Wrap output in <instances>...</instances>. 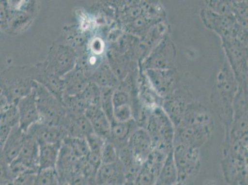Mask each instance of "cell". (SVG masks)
<instances>
[{"label":"cell","instance_id":"1","mask_svg":"<svg viewBox=\"0 0 248 185\" xmlns=\"http://www.w3.org/2000/svg\"><path fill=\"white\" fill-rule=\"evenodd\" d=\"M35 66L12 67L0 76V87L9 105H17L20 100L35 89Z\"/></svg>","mask_w":248,"mask_h":185},{"label":"cell","instance_id":"2","mask_svg":"<svg viewBox=\"0 0 248 185\" xmlns=\"http://www.w3.org/2000/svg\"><path fill=\"white\" fill-rule=\"evenodd\" d=\"M175 127L163 110L155 109L148 117L145 130L153 142V148L170 154L173 148Z\"/></svg>","mask_w":248,"mask_h":185},{"label":"cell","instance_id":"3","mask_svg":"<svg viewBox=\"0 0 248 185\" xmlns=\"http://www.w3.org/2000/svg\"><path fill=\"white\" fill-rule=\"evenodd\" d=\"M33 90L40 115L39 123L62 127L67 114L62 101L59 100L39 83H37Z\"/></svg>","mask_w":248,"mask_h":185},{"label":"cell","instance_id":"4","mask_svg":"<svg viewBox=\"0 0 248 185\" xmlns=\"http://www.w3.org/2000/svg\"><path fill=\"white\" fill-rule=\"evenodd\" d=\"M235 89L231 70L227 66L223 67L222 71L218 74L216 85V96L214 97L218 101H217L220 106L218 116L226 127V132L229 130L233 120V110L232 105Z\"/></svg>","mask_w":248,"mask_h":185},{"label":"cell","instance_id":"5","mask_svg":"<svg viewBox=\"0 0 248 185\" xmlns=\"http://www.w3.org/2000/svg\"><path fill=\"white\" fill-rule=\"evenodd\" d=\"M172 155L179 182L186 184L193 180L201 168L200 149L176 144L173 146Z\"/></svg>","mask_w":248,"mask_h":185},{"label":"cell","instance_id":"6","mask_svg":"<svg viewBox=\"0 0 248 185\" xmlns=\"http://www.w3.org/2000/svg\"><path fill=\"white\" fill-rule=\"evenodd\" d=\"M77 61L78 54L73 47L66 43H56L43 63L49 72L62 78L75 68Z\"/></svg>","mask_w":248,"mask_h":185},{"label":"cell","instance_id":"7","mask_svg":"<svg viewBox=\"0 0 248 185\" xmlns=\"http://www.w3.org/2000/svg\"><path fill=\"white\" fill-rule=\"evenodd\" d=\"M214 125H182L176 127L173 146L176 144L200 149L208 139Z\"/></svg>","mask_w":248,"mask_h":185},{"label":"cell","instance_id":"8","mask_svg":"<svg viewBox=\"0 0 248 185\" xmlns=\"http://www.w3.org/2000/svg\"><path fill=\"white\" fill-rule=\"evenodd\" d=\"M175 51L171 40L166 37L155 47L146 62L148 69H170L174 62Z\"/></svg>","mask_w":248,"mask_h":185},{"label":"cell","instance_id":"9","mask_svg":"<svg viewBox=\"0 0 248 185\" xmlns=\"http://www.w3.org/2000/svg\"><path fill=\"white\" fill-rule=\"evenodd\" d=\"M33 79L36 82L45 87L59 100L62 101L65 90L64 79L55 75L46 69L44 63L35 65Z\"/></svg>","mask_w":248,"mask_h":185},{"label":"cell","instance_id":"10","mask_svg":"<svg viewBox=\"0 0 248 185\" xmlns=\"http://www.w3.org/2000/svg\"><path fill=\"white\" fill-rule=\"evenodd\" d=\"M16 105L19 112V127L27 133L31 126L40 122L34 90L20 100Z\"/></svg>","mask_w":248,"mask_h":185},{"label":"cell","instance_id":"11","mask_svg":"<svg viewBox=\"0 0 248 185\" xmlns=\"http://www.w3.org/2000/svg\"><path fill=\"white\" fill-rule=\"evenodd\" d=\"M128 147L139 163L143 165L153 150L152 139L147 131L139 128L128 139Z\"/></svg>","mask_w":248,"mask_h":185},{"label":"cell","instance_id":"12","mask_svg":"<svg viewBox=\"0 0 248 185\" xmlns=\"http://www.w3.org/2000/svg\"><path fill=\"white\" fill-rule=\"evenodd\" d=\"M37 141L49 144H62L67 136L66 130L62 126H53L38 123L31 126L28 131Z\"/></svg>","mask_w":248,"mask_h":185},{"label":"cell","instance_id":"13","mask_svg":"<svg viewBox=\"0 0 248 185\" xmlns=\"http://www.w3.org/2000/svg\"><path fill=\"white\" fill-rule=\"evenodd\" d=\"M139 128L134 119L124 123L113 120L110 123V135L108 139L113 143L118 151L127 145L130 136Z\"/></svg>","mask_w":248,"mask_h":185},{"label":"cell","instance_id":"14","mask_svg":"<svg viewBox=\"0 0 248 185\" xmlns=\"http://www.w3.org/2000/svg\"><path fill=\"white\" fill-rule=\"evenodd\" d=\"M187 95L181 90H177L167 99L164 103L165 113L170 119L175 128L179 125L188 104Z\"/></svg>","mask_w":248,"mask_h":185},{"label":"cell","instance_id":"15","mask_svg":"<svg viewBox=\"0 0 248 185\" xmlns=\"http://www.w3.org/2000/svg\"><path fill=\"white\" fill-rule=\"evenodd\" d=\"M62 127L66 130L67 136L69 137L85 139L93 133L85 114H71L67 112Z\"/></svg>","mask_w":248,"mask_h":185},{"label":"cell","instance_id":"16","mask_svg":"<svg viewBox=\"0 0 248 185\" xmlns=\"http://www.w3.org/2000/svg\"><path fill=\"white\" fill-rule=\"evenodd\" d=\"M94 134L105 139H109L110 123L100 107H89L85 112Z\"/></svg>","mask_w":248,"mask_h":185},{"label":"cell","instance_id":"17","mask_svg":"<svg viewBox=\"0 0 248 185\" xmlns=\"http://www.w3.org/2000/svg\"><path fill=\"white\" fill-rule=\"evenodd\" d=\"M126 182L125 170L119 160L114 163L101 164L93 181L111 183L117 185H124Z\"/></svg>","mask_w":248,"mask_h":185},{"label":"cell","instance_id":"18","mask_svg":"<svg viewBox=\"0 0 248 185\" xmlns=\"http://www.w3.org/2000/svg\"><path fill=\"white\" fill-rule=\"evenodd\" d=\"M62 78L65 83L64 96H74L82 93L90 81L85 72L76 66Z\"/></svg>","mask_w":248,"mask_h":185},{"label":"cell","instance_id":"19","mask_svg":"<svg viewBox=\"0 0 248 185\" xmlns=\"http://www.w3.org/2000/svg\"><path fill=\"white\" fill-rule=\"evenodd\" d=\"M147 72L153 87L159 94H168L174 84V72L170 69H148Z\"/></svg>","mask_w":248,"mask_h":185},{"label":"cell","instance_id":"20","mask_svg":"<svg viewBox=\"0 0 248 185\" xmlns=\"http://www.w3.org/2000/svg\"><path fill=\"white\" fill-rule=\"evenodd\" d=\"M26 133L17 125L13 128L4 143L1 153L9 163L19 156Z\"/></svg>","mask_w":248,"mask_h":185},{"label":"cell","instance_id":"21","mask_svg":"<svg viewBox=\"0 0 248 185\" xmlns=\"http://www.w3.org/2000/svg\"><path fill=\"white\" fill-rule=\"evenodd\" d=\"M37 142L39 146V153H38L39 170L56 169L62 144Z\"/></svg>","mask_w":248,"mask_h":185},{"label":"cell","instance_id":"22","mask_svg":"<svg viewBox=\"0 0 248 185\" xmlns=\"http://www.w3.org/2000/svg\"><path fill=\"white\" fill-rule=\"evenodd\" d=\"M89 79L100 88L114 89L119 85V79L115 76L108 62L101 63L98 68L92 72Z\"/></svg>","mask_w":248,"mask_h":185},{"label":"cell","instance_id":"23","mask_svg":"<svg viewBox=\"0 0 248 185\" xmlns=\"http://www.w3.org/2000/svg\"><path fill=\"white\" fill-rule=\"evenodd\" d=\"M38 153L39 146L37 141L31 135L26 133L23 145L17 157L33 170L38 171Z\"/></svg>","mask_w":248,"mask_h":185},{"label":"cell","instance_id":"24","mask_svg":"<svg viewBox=\"0 0 248 185\" xmlns=\"http://www.w3.org/2000/svg\"><path fill=\"white\" fill-rule=\"evenodd\" d=\"M179 182L172 152L167 156L154 185H173Z\"/></svg>","mask_w":248,"mask_h":185},{"label":"cell","instance_id":"25","mask_svg":"<svg viewBox=\"0 0 248 185\" xmlns=\"http://www.w3.org/2000/svg\"><path fill=\"white\" fill-rule=\"evenodd\" d=\"M108 62L119 80L125 77L128 72V62L125 55L116 49H110L108 53Z\"/></svg>","mask_w":248,"mask_h":185},{"label":"cell","instance_id":"26","mask_svg":"<svg viewBox=\"0 0 248 185\" xmlns=\"http://www.w3.org/2000/svg\"><path fill=\"white\" fill-rule=\"evenodd\" d=\"M62 144L78 159H84L89 154V145L85 138L67 136Z\"/></svg>","mask_w":248,"mask_h":185},{"label":"cell","instance_id":"27","mask_svg":"<svg viewBox=\"0 0 248 185\" xmlns=\"http://www.w3.org/2000/svg\"><path fill=\"white\" fill-rule=\"evenodd\" d=\"M168 155L163 151L153 148L143 165L157 177Z\"/></svg>","mask_w":248,"mask_h":185},{"label":"cell","instance_id":"28","mask_svg":"<svg viewBox=\"0 0 248 185\" xmlns=\"http://www.w3.org/2000/svg\"><path fill=\"white\" fill-rule=\"evenodd\" d=\"M80 94L87 104L88 107H101V89L95 83L90 81L87 87Z\"/></svg>","mask_w":248,"mask_h":185},{"label":"cell","instance_id":"29","mask_svg":"<svg viewBox=\"0 0 248 185\" xmlns=\"http://www.w3.org/2000/svg\"><path fill=\"white\" fill-rule=\"evenodd\" d=\"M101 109L111 123L114 120V105L112 102V94L114 89L110 88H100Z\"/></svg>","mask_w":248,"mask_h":185},{"label":"cell","instance_id":"30","mask_svg":"<svg viewBox=\"0 0 248 185\" xmlns=\"http://www.w3.org/2000/svg\"><path fill=\"white\" fill-rule=\"evenodd\" d=\"M59 177L56 169L39 170L37 173L35 185H58Z\"/></svg>","mask_w":248,"mask_h":185},{"label":"cell","instance_id":"31","mask_svg":"<svg viewBox=\"0 0 248 185\" xmlns=\"http://www.w3.org/2000/svg\"><path fill=\"white\" fill-rule=\"evenodd\" d=\"M101 159L102 164L114 163L119 160L118 151L113 143L106 139L101 151Z\"/></svg>","mask_w":248,"mask_h":185},{"label":"cell","instance_id":"32","mask_svg":"<svg viewBox=\"0 0 248 185\" xmlns=\"http://www.w3.org/2000/svg\"><path fill=\"white\" fill-rule=\"evenodd\" d=\"M156 178L150 169L143 165L134 182L137 185H154Z\"/></svg>","mask_w":248,"mask_h":185},{"label":"cell","instance_id":"33","mask_svg":"<svg viewBox=\"0 0 248 185\" xmlns=\"http://www.w3.org/2000/svg\"><path fill=\"white\" fill-rule=\"evenodd\" d=\"M85 139L89 145L90 153L101 155V151L102 150L106 139L94 134V133L89 135Z\"/></svg>","mask_w":248,"mask_h":185},{"label":"cell","instance_id":"34","mask_svg":"<svg viewBox=\"0 0 248 185\" xmlns=\"http://www.w3.org/2000/svg\"><path fill=\"white\" fill-rule=\"evenodd\" d=\"M133 113L131 108L128 105L114 108V120L124 123L132 119Z\"/></svg>","mask_w":248,"mask_h":185},{"label":"cell","instance_id":"35","mask_svg":"<svg viewBox=\"0 0 248 185\" xmlns=\"http://www.w3.org/2000/svg\"><path fill=\"white\" fill-rule=\"evenodd\" d=\"M0 180H14L10 170V163L6 161L1 152H0Z\"/></svg>","mask_w":248,"mask_h":185},{"label":"cell","instance_id":"36","mask_svg":"<svg viewBox=\"0 0 248 185\" xmlns=\"http://www.w3.org/2000/svg\"><path fill=\"white\" fill-rule=\"evenodd\" d=\"M128 101H129V96L127 92L119 89L114 90L113 94H112V102H113L114 108L128 105Z\"/></svg>","mask_w":248,"mask_h":185},{"label":"cell","instance_id":"37","mask_svg":"<svg viewBox=\"0 0 248 185\" xmlns=\"http://www.w3.org/2000/svg\"><path fill=\"white\" fill-rule=\"evenodd\" d=\"M37 172H28L17 176L13 180V185H35Z\"/></svg>","mask_w":248,"mask_h":185},{"label":"cell","instance_id":"38","mask_svg":"<svg viewBox=\"0 0 248 185\" xmlns=\"http://www.w3.org/2000/svg\"><path fill=\"white\" fill-rule=\"evenodd\" d=\"M66 180L70 185H90L89 180L80 172L73 173Z\"/></svg>","mask_w":248,"mask_h":185},{"label":"cell","instance_id":"39","mask_svg":"<svg viewBox=\"0 0 248 185\" xmlns=\"http://www.w3.org/2000/svg\"><path fill=\"white\" fill-rule=\"evenodd\" d=\"M216 3H213L211 4H213L212 6L214 10L216 11V13H220L222 15H225V16H230L229 15H231V6L228 2L220 1V3H217V1H216Z\"/></svg>","mask_w":248,"mask_h":185},{"label":"cell","instance_id":"40","mask_svg":"<svg viewBox=\"0 0 248 185\" xmlns=\"http://www.w3.org/2000/svg\"><path fill=\"white\" fill-rule=\"evenodd\" d=\"M90 48L95 55H98L103 53L104 48H105V45H104L103 40L99 38H94L91 43Z\"/></svg>","mask_w":248,"mask_h":185},{"label":"cell","instance_id":"41","mask_svg":"<svg viewBox=\"0 0 248 185\" xmlns=\"http://www.w3.org/2000/svg\"><path fill=\"white\" fill-rule=\"evenodd\" d=\"M70 185L69 183L66 181L64 178L59 177V185Z\"/></svg>","mask_w":248,"mask_h":185},{"label":"cell","instance_id":"42","mask_svg":"<svg viewBox=\"0 0 248 185\" xmlns=\"http://www.w3.org/2000/svg\"><path fill=\"white\" fill-rule=\"evenodd\" d=\"M0 185H13V181H8V180H0Z\"/></svg>","mask_w":248,"mask_h":185},{"label":"cell","instance_id":"43","mask_svg":"<svg viewBox=\"0 0 248 185\" xmlns=\"http://www.w3.org/2000/svg\"><path fill=\"white\" fill-rule=\"evenodd\" d=\"M124 185H137L135 184V183L134 182L127 181L125 183V184H124Z\"/></svg>","mask_w":248,"mask_h":185},{"label":"cell","instance_id":"44","mask_svg":"<svg viewBox=\"0 0 248 185\" xmlns=\"http://www.w3.org/2000/svg\"><path fill=\"white\" fill-rule=\"evenodd\" d=\"M173 185H186V184H185L184 183L181 182H177Z\"/></svg>","mask_w":248,"mask_h":185}]
</instances>
